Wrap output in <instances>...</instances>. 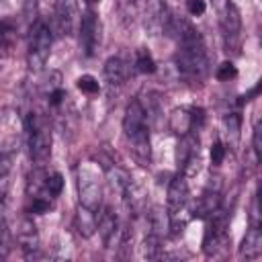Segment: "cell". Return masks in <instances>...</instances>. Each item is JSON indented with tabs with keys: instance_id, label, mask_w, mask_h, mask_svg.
I'll return each mask as SVG.
<instances>
[{
	"instance_id": "cell-35",
	"label": "cell",
	"mask_w": 262,
	"mask_h": 262,
	"mask_svg": "<svg viewBox=\"0 0 262 262\" xmlns=\"http://www.w3.org/2000/svg\"><path fill=\"white\" fill-rule=\"evenodd\" d=\"M0 4H2V0H0Z\"/></svg>"
},
{
	"instance_id": "cell-24",
	"label": "cell",
	"mask_w": 262,
	"mask_h": 262,
	"mask_svg": "<svg viewBox=\"0 0 262 262\" xmlns=\"http://www.w3.org/2000/svg\"><path fill=\"white\" fill-rule=\"evenodd\" d=\"M10 254V229L0 209V260H4Z\"/></svg>"
},
{
	"instance_id": "cell-19",
	"label": "cell",
	"mask_w": 262,
	"mask_h": 262,
	"mask_svg": "<svg viewBox=\"0 0 262 262\" xmlns=\"http://www.w3.org/2000/svg\"><path fill=\"white\" fill-rule=\"evenodd\" d=\"M45 178L47 172L43 166H35V170H31L29 178H27V194L31 196H47L45 194Z\"/></svg>"
},
{
	"instance_id": "cell-22",
	"label": "cell",
	"mask_w": 262,
	"mask_h": 262,
	"mask_svg": "<svg viewBox=\"0 0 262 262\" xmlns=\"http://www.w3.org/2000/svg\"><path fill=\"white\" fill-rule=\"evenodd\" d=\"M135 70L141 72V74H154L156 72V61L151 57V53L145 49V47H139L135 51Z\"/></svg>"
},
{
	"instance_id": "cell-28",
	"label": "cell",
	"mask_w": 262,
	"mask_h": 262,
	"mask_svg": "<svg viewBox=\"0 0 262 262\" xmlns=\"http://www.w3.org/2000/svg\"><path fill=\"white\" fill-rule=\"evenodd\" d=\"M215 76H217V80H221V82H229V80H233V78L237 76V70H235V66H233L231 61H223V63L217 68Z\"/></svg>"
},
{
	"instance_id": "cell-13",
	"label": "cell",
	"mask_w": 262,
	"mask_h": 262,
	"mask_svg": "<svg viewBox=\"0 0 262 262\" xmlns=\"http://www.w3.org/2000/svg\"><path fill=\"white\" fill-rule=\"evenodd\" d=\"M74 16H76V0H57L55 4V33L59 35H70L74 29Z\"/></svg>"
},
{
	"instance_id": "cell-16",
	"label": "cell",
	"mask_w": 262,
	"mask_h": 262,
	"mask_svg": "<svg viewBox=\"0 0 262 262\" xmlns=\"http://www.w3.org/2000/svg\"><path fill=\"white\" fill-rule=\"evenodd\" d=\"M262 254V231L260 227L250 225V229L246 231L242 246H239V256L246 260H258Z\"/></svg>"
},
{
	"instance_id": "cell-11",
	"label": "cell",
	"mask_w": 262,
	"mask_h": 262,
	"mask_svg": "<svg viewBox=\"0 0 262 262\" xmlns=\"http://www.w3.org/2000/svg\"><path fill=\"white\" fill-rule=\"evenodd\" d=\"M16 242L25 258H35L39 254V231L31 217H20L16 223Z\"/></svg>"
},
{
	"instance_id": "cell-31",
	"label": "cell",
	"mask_w": 262,
	"mask_h": 262,
	"mask_svg": "<svg viewBox=\"0 0 262 262\" xmlns=\"http://www.w3.org/2000/svg\"><path fill=\"white\" fill-rule=\"evenodd\" d=\"M186 10L192 16H201L207 10V4H205V0H186Z\"/></svg>"
},
{
	"instance_id": "cell-32",
	"label": "cell",
	"mask_w": 262,
	"mask_h": 262,
	"mask_svg": "<svg viewBox=\"0 0 262 262\" xmlns=\"http://www.w3.org/2000/svg\"><path fill=\"white\" fill-rule=\"evenodd\" d=\"M25 18L29 23H35L37 20V0H25Z\"/></svg>"
},
{
	"instance_id": "cell-2",
	"label": "cell",
	"mask_w": 262,
	"mask_h": 262,
	"mask_svg": "<svg viewBox=\"0 0 262 262\" xmlns=\"http://www.w3.org/2000/svg\"><path fill=\"white\" fill-rule=\"evenodd\" d=\"M123 133L131 145L133 158L147 166L151 160V143H149V125H147V113L139 100H131L123 115Z\"/></svg>"
},
{
	"instance_id": "cell-1",
	"label": "cell",
	"mask_w": 262,
	"mask_h": 262,
	"mask_svg": "<svg viewBox=\"0 0 262 262\" xmlns=\"http://www.w3.org/2000/svg\"><path fill=\"white\" fill-rule=\"evenodd\" d=\"M166 31L172 33L178 41L176 68L180 76L188 82H203L209 74V57L201 33L184 16H170Z\"/></svg>"
},
{
	"instance_id": "cell-34",
	"label": "cell",
	"mask_w": 262,
	"mask_h": 262,
	"mask_svg": "<svg viewBox=\"0 0 262 262\" xmlns=\"http://www.w3.org/2000/svg\"><path fill=\"white\" fill-rule=\"evenodd\" d=\"M84 4H86L88 8H92V6H96V4H100V0H84Z\"/></svg>"
},
{
	"instance_id": "cell-25",
	"label": "cell",
	"mask_w": 262,
	"mask_h": 262,
	"mask_svg": "<svg viewBox=\"0 0 262 262\" xmlns=\"http://www.w3.org/2000/svg\"><path fill=\"white\" fill-rule=\"evenodd\" d=\"M61 188H63V176L59 174V172H51V174H47V178H45V194L51 199V196H57L59 192H61Z\"/></svg>"
},
{
	"instance_id": "cell-33",
	"label": "cell",
	"mask_w": 262,
	"mask_h": 262,
	"mask_svg": "<svg viewBox=\"0 0 262 262\" xmlns=\"http://www.w3.org/2000/svg\"><path fill=\"white\" fill-rule=\"evenodd\" d=\"M250 223L254 227H260V211H258V196H254L252 201V213H250Z\"/></svg>"
},
{
	"instance_id": "cell-5",
	"label": "cell",
	"mask_w": 262,
	"mask_h": 262,
	"mask_svg": "<svg viewBox=\"0 0 262 262\" xmlns=\"http://www.w3.org/2000/svg\"><path fill=\"white\" fill-rule=\"evenodd\" d=\"M215 14L221 27L223 43L227 51H237L242 45V16L233 0H213Z\"/></svg>"
},
{
	"instance_id": "cell-3",
	"label": "cell",
	"mask_w": 262,
	"mask_h": 262,
	"mask_svg": "<svg viewBox=\"0 0 262 262\" xmlns=\"http://www.w3.org/2000/svg\"><path fill=\"white\" fill-rule=\"evenodd\" d=\"M25 129L31 160L35 162V166H45L51 156V129L47 121L37 113H29L25 119Z\"/></svg>"
},
{
	"instance_id": "cell-8",
	"label": "cell",
	"mask_w": 262,
	"mask_h": 262,
	"mask_svg": "<svg viewBox=\"0 0 262 262\" xmlns=\"http://www.w3.org/2000/svg\"><path fill=\"white\" fill-rule=\"evenodd\" d=\"M176 162H178L180 174H184V176H192L199 172L201 149H199V139L192 133L182 135V139L178 143V151H176Z\"/></svg>"
},
{
	"instance_id": "cell-30",
	"label": "cell",
	"mask_w": 262,
	"mask_h": 262,
	"mask_svg": "<svg viewBox=\"0 0 262 262\" xmlns=\"http://www.w3.org/2000/svg\"><path fill=\"white\" fill-rule=\"evenodd\" d=\"M225 145L219 141V139H215L213 141V145H211V162H213V166H219L221 162H223V158H225Z\"/></svg>"
},
{
	"instance_id": "cell-10",
	"label": "cell",
	"mask_w": 262,
	"mask_h": 262,
	"mask_svg": "<svg viewBox=\"0 0 262 262\" xmlns=\"http://www.w3.org/2000/svg\"><path fill=\"white\" fill-rule=\"evenodd\" d=\"M96 229L100 233V239L104 244V248H115L119 246V239H121V223H119V217L117 213L111 209V207H104L100 211V215L96 217Z\"/></svg>"
},
{
	"instance_id": "cell-26",
	"label": "cell",
	"mask_w": 262,
	"mask_h": 262,
	"mask_svg": "<svg viewBox=\"0 0 262 262\" xmlns=\"http://www.w3.org/2000/svg\"><path fill=\"white\" fill-rule=\"evenodd\" d=\"M76 86H78V90H82L84 94H96V92L100 90L98 80H96L94 76H90V74L80 76V78L76 80Z\"/></svg>"
},
{
	"instance_id": "cell-36",
	"label": "cell",
	"mask_w": 262,
	"mask_h": 262,
	"mask_svg": "<svg viewBox=\"0 0 262 262\" xmlns=\"http://www.w3.org/2000/svg\"><path fill=\"white\" fill-rule=\"evenodd\" d=\"M145 2H149V0H145Z\"/></svg>"
},
{
	"instance_id": "cell-12",
	"label": "cell",
	"mask_w": 262,
	"mask_h": 262,
	"mask_svg": "<svg viewBox=\"0 0 262 262\" xmlns=\"http://www.w3.org/2000/svg\"><path fill=\"white\" fill-rule=\"evenodd\" d=\"M188 203V182L184 174H176L168 184V196H166V211L168 215L184 211Z\"/></svg>"
},
{
	"instance_id": "cell-15",
	"label": "cell",
	"mask_w": 262,
	"mask_h": 262,
	"mask_svg": "<svg viewBox=\"0 0 262 262\" xmlns=\"http://www.w3.org/2000/svg\"><path fill=\"white\" fill-rule=\"evenodd\" d=\"M129 78V63L121 55H113L104 61V80L108 86H123Z\"/></svg>"
},
{
	"instance_id": "cell-14",
	"label": "cell",
	"mask_w": 262,
	"mask_h": 262,
	"mask_svg": "<svg viewBox=\"0 0 262 262\" xmlns=\"http://www.w3.org/2000/svg\"><path fill=\"white\" fill-rule=\"evenodd\" d=\"M221 205V192H219V186H209L194 203L192 207V217L194 219H207L217 207Z\"/></svg>"
},
{
	"instance_id": "cell-4",
	"label": "cell",
	"mask_w": 262,
	"mask_h": 262,
	"mask_svg": "<svg viewBox=\"0 0 262 262\" xmlns=\"http://www.w3.org/2000/svg\"><path fill=\"white\" fill-rule=\"evenodd\" d=\"M76 180H78L80 205L90 211H98L102 201V184H100V170L96 168V164L94 162L80 164L76 172Z\"/></svg>"
},
{
	"instance_id": "cell-9",
	"label": "cell",
	"mask_w": 262,
	"mask_h": 262,
	"mask_svg": "<svg viewBox=\"0 0 262 262\" xmlns=\"http://www.w3.org/2000/svg\"><path fill=\"white\" fill-rule=\"evenodd\" d=\"M98 45H100V20H98V14L92 8H88L80 20V47L84 55L92 57Z\"/></svg>"
},
{
	"instance_id": "cell-17",
	"label": "cell",
	"mask_w": 262,
	"mask_h": 262,
	"mask_svg": "<svg viewBox=\"0 0 262 262\" xmlns=\"http://www.w3.org/2000/svg\"><path fill=\"white\" fill-rule=\"evenodd\" d=\"M74 227L82 237H92L96 231V211H90L78 205L76 215H74Z\"/></svg>"
},
{
	"instance_id": "cell-21",
	"label": "cell",
	"mask_w": 262,
	"mask_h": 262,
	"mask_svg": "<svg viewBox=\"0 0 262 262\" xmlns=\"http://www.w3.org/2000/svg\"><path fill=\"white\" fill-rule=\"evenodd\" d=\"M141 256L145 260H158L162 256V237L156 233H147L141 244Z\"/></svg>"
},
{
	"instance_id": "cell-20",
	"label": "cell",
	"mask_w": 262,
	"mask_h": 262,
	"mask_svg": "<svg viewBox=\"0 0 262 262\" xmlns=\"http://www.w3.org/2000/svg\"><path fill=\"white\" fill-rule=\"evenodd\" d=\"M147 223H149V233H156V235H164L166 229H168V211L160 205H154L147 213Z\"/></svg>"
},
{
	"instance_id": "cell-6",
	"label": "cell",
	"mask_w": 262,
	"mask_h": 262,
	"mask_svg": "<svg viewBox=\"0 0 262 262\" xmlns=\"http://www.w3.org/2000/svg\"><path fill=\"white\" fill-rule=\"evenodd\" d=\"M51 43H53V33L43 20H35L31 27L29 35V51H27V63L29 70L41 72L43 66L49 59L51 53Z\"/></svg>"
},
{
	"instance_id": "cell-29",
	"label": "cell",
	"mask_w": 262,
	"mask_h": 262,
	"mask_svg": "<svg viewBox=\"0 0 262 262\" xmlns=\"http://www.w3.org/2000/svg\"><path fill=\"white\" fill-rule=\"evenodd\" d=\"M252 149H254L256 160H260V156H262V125H260V121L254 123V131H252Z\"/></svg>"
},
{
	"instance_id": "cell-18",
	"label": "cell",
	"mask_w": 262,
	"mask_h": 262,
	"mask_svg": "<svg viewBox=\"0 0 262 262\" xmlns=\"http://www.w3.org/2000/svg\"><path fill=\"white\" fill-rule=\"evenodd\" d=\"M170 129L180 137L190 133L192 131V108H186V106L174 108L170 115Z\"/></svg>"
},
{
	"instance_id": "cell-7",
	"label": "cell",
	"mask_w": 262,
	"mask_h": 262,
	"mask_svg": "<svg viewBox=\"0 0 262 262\" xmlns=\"http://www.w3.org/2000/svg\"><path fill=\"white\" fill-rule=\"evenodd\" d=\"M229 217L231 213L221 209V205L207 217V229L203 237V250L207 256H217L219 250H223L229 244Z\"/></svg>"
},
{
	"instance_id": "cell-23",
	"label": "cell",
	"mask_w": 262,
	"mask_h": 262,
	"mask_svg": "<svg viewBox=\"0 0 262 262\" xmlns=\"http://www.w3.org/2000/svg\"><path fill=\"white\" fill-rule=\"evenodd\" d=\"M223 125H225V131L227 135L231 137V143L235 145L237 139H239V127H242V117L237 113H229L225 119H223Z\"/></svg>"
},
{
	"instance_id": "cell-27",
	"label": "cell",
	"mask_w": 262,
	"mask_h": 262,
	"mask_svg": "<svg viewBox=\"0 0 262 262\" xmlns=\"http://www.w3.org/2000/svg\"><path fill=\"white\" fill-rule=\"evenodd\" d=\"M49 207H51V203H49L47 196H31L29 213H33V215H43V213L49 211Z\"/></svg>"
}]
</instances>
